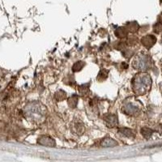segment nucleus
Returning <instances> with one entry per match:
<instances>
[{
  "label": "nucleus",
  "instance_id": "nucleus-1",
  "mask_svg": "<svg viewBox=\"0 0 162 162\" xmlns=\"http://www.w3.org/2000/svg\"><path fill=\"white\" fill-rule=\"evenodd\" d=\"M151 85L152 79L149 75L146 73L139 74L133 79V89L139 95L145 94L150 89Z\"/></svg>",
  "mask_w": 162,
  "mask_h": 162
},
{
  "label": "nucleus",
  "instance_id": "nucleus-2",
  "mask_svg": "<svg viewBox=\"0 0 162 162\" xmlns=\"http://www.w3.org/2000/svg\"><path fill=\"white\" fill-rule=\"evenodd\" d=\"M134 67L136 69L145 71L150 67V58L146 55L139 56L134 59Z\"/></svg>",
  "mask_w": 162,
  "mask_h": 162
},
{
  "label": "nucleus",
  "instance_id": "nucleus-3",
  "mask_svg": "<svg viewBox=\"0 0 162 162\" xmlns=\"http://www.w3.org/2000/svg\"><path fill=\"white\" fill-rule=\"evenodd\" d=\"M156 42V39L153 35H147L145 37L142 38L141 40V42L144 45V46H145L148 49H150Z\"/></svg>",
  "mask_w": 162,
  "mask_h": 162
},
{
  "label": "nucleus",
  "instance_id": "nucleus-4",
  "mask_svg": "<svg viewBox=\"0 0 162 162\" xmlns=\"http://www.w3.org/2000/svg\"><path fill=\"white\" fill-rule=\"evenodd\" d=\"M38 143L40 144L45 145V146L53 147L55 145V141L53 140V139L50 138L49 136H42L38 139Z\"/></svg>",
  "mask_w": 162,
  "mask_h": 162
},
{
  "label": "nucleus",
  "instance_id": "nucleus-5",
  "mask_svg": "<svg viewBox=\"0 0 162 162\" xmlns=\"http://www.w3.org/2000/svg\"><path fill=\"white\" fill-rule=\"evenodd\" d=\"M105 122H106V125L109 127H115L118 123V119L115 115L110 114L107 117L106 119H105Z\"/></svg>",
  "mask_w": 162,
  "mask_h": 162
},
{
  "label": "nucleus",
  "instance_id": "nucleus-6",
  "mask_svg": "<svg viewBox=\"0 0 162 162\" xmlns=\"http://www.w3.org/2000/svg\"><path fill=\"white\" fill-rule=\"evenodd\" d=\"M101 146L103 147H114L118 144V143L111 138H105L104 139L101 143Z\"/></svg>",
  "mask_w": 162,
  "mask_h": 162
},
{
  "label": "nucleus",
  "instance_id": "nucleus-7",
  "mask_svg": "<svg viewBox=\"0 0 162 162\" xmlns=\"http://www.w3.org/2000/svg\"><path fill=\"white\" fill-rule=\"evenodd\" d=\"M73 123V131L75 133H77L78 134H80L84 132V125L82 123L79 122H76V123Z\"/></svg>",
  "mask_w": 162,
  "mask_h": 162
},
{
  "label": "nucleus",
  "instance_id": "nucleus-8",
  "mask_svg": "<svg viewBox=\"0 0 162 162\" xmlns=\"http://www.w3.org/2000/svg\"><path fill=\"white\" fill-rule=\"evenodd\" d=\"M138 110H139L138 108H136L135 106H134L132 104H128V105L126 106V108H125L124 112L126 114H127L131 115V114H134V113H136Z\"/></svg>",
  "mask_w": 162,
  "mask_h": 162
},
{
  "label": "nucleus",
  "instance_id": "nucleus-9",
  "mask_svg": "<svg viewBox=\"0 0 162 162\" xmlns=\"http://www.w3.org/2000/svg\"><path fill=\"white\" fill-rule=\"evenodd\" d=\"M115 34L118 38H126L128 34L127 33V29L125 28H119L115 31Z\"/></svg>",
  "mask_w": 162,
  "mask_h": 162
},
{
  "label": "nucleus",
  "instance_id": "nucleus-10",
  "mask_svg": "<svg viewBox=\"0 0 162 162\" xmlns=\"http://www.w3.org/2000/svg\"><path fill=\"white\" fill-rule=\"evenodd\" d=\"M77 102H78V97L77 96H71L69 99H68V105H69L70 107L71 108H75L77 105Z\"/></svg>",
  "mask_w": 162,
  "mask_h": 162
},
{
  "label": "nucleus",
  "instance_id": "nucleus-11",
  "mask_svg": "<svg viewBox=\"0 0 162 162\" xmlns=\"http://www.w3.org/2000/svg\"><path fill=\"white\" fill-rule=\"evenodd\" d=\"M152 132H153V130L149 128H147V127H144V128H143L141 130V134H142L143 136L146 139L150 138L151 135L152 134Z\"/></svg>",
  "mask_w": 162,
  "mask_h": 162
},
{
  "label": "nucleus",
  "instance_id": "nucleus-12",
  "mask_svg": "<svg viewBox=\"0 0 162 162\" xmlns=\"http://www.w3.org/2000/svg\"><path fill=\"white\" fill-rule=\"evenodd\" d=\"M127 28L128 31H130V32L134 33V32H136L137 30H138L139 25L135 23V22H132V23H130V24H127Z\"/></svg>",
  "mask_w": 162,
  "mask_h": 162
},
{
  "label": "nucleus",
  "instance_id": "nucleus-13",
  "mask_svg": "<svg viewBox=\"0 0 162 162\" xmlns=\"http://www.w3.org/2000/svg\"><path fill=\"white\" fill-rule=\"evenodd\" d=\"M84 66V63H83V62H77V63H75L74 64L73 67H72V71H75V72L79 71L83 68Z\"/></svg>",
  "mask_w": 162,
  "mask_h": 162
},
{
  "label": "nucleus",
  "instance_id": "nucleus-14",
  "mask_svg": "<svg viewBox=\"0 0 162 162\" xmlns=\"http://www.w3.org/2000/svg\"><path fill=\"white\" fill-rule=\"evenodd\" d=\"M121 133L124 135H126L127 137H133L134 136V134H133L132 130H130V129H127V128H123V129H120L119 130Z\"/></svg>",
  "mask_w": 162,
  "mask_h": 162
},
{
  "label": "nucleus",
  "instance_id": "nucleus-15",
  "mask_svg": "<svg viewBox=\"0 0 162 162\" xmlns=\"http://www.w3.org/2000/svg\"><path fill=\"white\" fill-rule=\"evenodd\" d=\"M55 98L58 101H63L66 98V93L63 90H59L55 93Z\"/></svg>",
  "mask_w": 162,
  "mask_h": 162
},
{
  "label": "nucleus",
  "instance_id": "nucleus-16",
  "mask_svg": "<svg viewBox=\"0 0 162 162\" xmlns=\"http://www.w3.org/2000/svg\"><path fill=\"white\" fill-rule=\"evenodd\" d=\"M107 75H108V71H105V70L101 71L98 75V80L101 81V80H104V79H105L107 77Z\"/></svg>",
  "mask_w": 162,
  "mask_h": 162
},
{
  "label": "nucleus",
  "instance_id": "nucleus-17",
  "mask_svg": "<svg viewBox=\"0 0 162 162\" xmlns=\"http://www.w3.org/2000/svg\"><path fill=\"white\" fill-rule=\"evenodd\" d=\"M88 91H89V85H87V86L86 85H82V86L79 87V92L82 96L85 95L88 93Z\"/></svg>",
  "mask_w": 162,
  "mask_h": 162
},
{
  "label": "nucleus",
  "instance_id": "nucleus-18",
  "mask_svg": "<svg viewBox=\"0 0 162 162\" xmlns=\"http://www.w3.org/2000/svg\"><path fill=\"white\" fill-rule=\"evenodd\" d=\"M154 31L156 33H159L160 32H162V22H158L157 24H155Z\"/></svg>",
  "mask_w": 162,
  "mask_h": 162
},
{
  "label": "nucleus",
  "instance_id": "nucleus-19",
  "mask_svg": "<svg viewBox=\"0 0 162 162\" xmlns=\"http://www.w3.org/2000/svg\"><path fill=\"white\" fill-rule=\"evenodd\" d=\"M160 130L162 131V125H160Z\"/></svg>",
  "mask_w": 162,
  "mask_h": 162
}]
</instances>
